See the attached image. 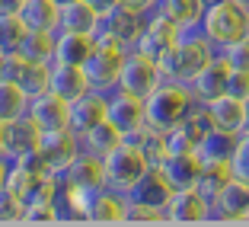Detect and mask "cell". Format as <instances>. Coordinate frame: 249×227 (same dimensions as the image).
Masks as SVG:
<instances>
[{
	"label": "cell",
	"mask_w": 249,
	"mask_h": 227,
	"mask_svg": "<svg viewBox=\"0 0 249 227\" xmlns=\"http://www.w3.org/2000/svg\"><path fill=\"white\" fill-rule=\"evenodd\" d=\"M217 55L211 42L205 38L201 29H182V36L169 45L160 55V71L163 80H176V83H192L195 74Z\"/></svg>",
	"instance_id": "obj_1"
},
{
	"label": "cell",
	"mask_w": 249,
	"mask_h": 227,
	"mask_svg": "<svg viewBox=\"0 0 249 227\" xmlns=\"http://www.w3.org/2000/svg\"><path fill=\"white\" fill-rule=\"evenodd\" d=\"M198 29L205 32V38L224 52L227 45L240 42L243 36H249V10L236 0H214L205 7V16L198 22Z\"/></svg>",
	"instance_id": "obj_2"
},
{
	"label": "cell",
	"mask_w": 249,
	"mask_h": 227,
	"mask_svg": "<svg viewBox=\"0 0 249 227\" xmlns=\"http://www.w3.org/2000/svg\"><path fill=\"white\" fill-rule=\"evenodd\" d=\"M195 106V96H192L189 83H176V80H163L154 93L144 99V118L154 128L169 132L173 125H179L185 118V112Z\"/></svg>",
	"instance_id": "obj_3"
},
{
	"label": "cell",
	"mask_w": 249,
	"mask_h": 227,
	"mask_svg": "<svg viewBox=\"0 0 249 227\" xmlns=\"http://www.w3.org/2000/svg\"><path fill=\"white\" fill-rule=\"evenodd\" d=\"M144 22H147V13L118 3V7H112L109 13L99 16V26H96L93 38L99 45H115V48L131 52L134 45H138L141 32H144Z\"/></svg>",
	"instance_id": "obj_4"
},
{
	"label": "cell",
	"mask_w": 249,
	"mask_h": 227,
	"mask_svg": "<svg viewBox=\"0 0 249 227\" xmlns=\"http://www.w3.org/2000/svg\"><path fill=\"white\" fill-rule=\"evenodd\" d=\"M103 167H106V186L128 195V192H131L134 186L144 179V173L154 167V163L147 160V157L141 154L131 141H122L112 154L103 157Z\"/></svg>",
	"instance_id": "obj_5"
},
{
	"label": "cell",
	"mask_w": 249,
	"mask_h": 227,
	"mask_svg": "<svg viewBox=\"0 0 249 227\" xmlns=\"http://www.w3.org/2000/svg\"><path fill=\"white\" fill-rule=\"evenodd\" d=\"M160 83H163V71H160V61L157 58L138 52V48H131V52L124 55V64H122V74H118L115 90H124V93L147 99Z\"/></svg>",
	"instance_id": "obj_6"
},
{
	"label": "cell",
	"mask_w": 249,
	"mask_h": 227,
	"mask_svg": "<svg viewBox=\"0 0 249 227\" xmlns=\"http://www.w3.org/2000/svg\"><path fill=\"white\" fill-rule=\"evenodd\" d=\"M124 48H115V45H99L96 42L93 55L87 58L83 71L89 77V87L93 90H103V93H112L118 87V74H122V64H124Z\"/></svg>",
	"instance_id": "obj_7"
},
{
	"label": "cell",
	"mask_w": 249,
	"mask_h": 227,
	"mask_svg": "<svg viewBox=\"0 0 249 227\" xmlns=\"http://www.w3.org/2000/svg\"><path fill=\"white\" fill-rule=\"evenodd\" d=\"M83 151V141L73 128H54V132H42V144H38V157L48 163V170L61 173L67 170L77 154Z\"/></svg>",
	"instance_id": "obj_8"
},
{
	"label": "cell",
	"mask_w": 249,
	"mask_h": 227,
	"mask_svg": "<svg viewBox=\"0 0 249 227\" xmlns=\"http://www.w3.org/2000/svg\"><path fill=\"white\" fill-rule=\"evenodd\" d=\"M249 211V183L233 176L230 183H224V189L211 198V221H224V224H240L246 221Z\"/></svg>",
	"instance_id": "obj_9"
},
{
	"label": "cell",
	"mask_w": 249,
	"mask_h": 227,
	"mask_svg": "<svg viewBox=\"0 0 249 227\" xmlns=\"http://www.w3.org/2000/svg\"><path fill=\"white\" fill-rule=\"evenodd\" d=\"M166 221L169 224H205L211 221V198L192 189H176L166 202Z\"/></svg>",
	"instance_id": "obj_10"
},
{
	"label": "cell",
	"mask_w": 249,
	"mask_h": 227,
	"mask_svg": "<svg viewBox=\"0 0 249 227\" xmlns=\"http://www.w3.org/2000/svg\"><path fill=\"white\" fill-rule=\"evenodd\" d=\"M227 83H230V64L224 61V55L217 52L195 74V80L189 83V90H192V96H195V103L208 106V103H214L217 96L227 93Z\"/></svg>",
	"instance_id": "obj_11"
},
{
	"label": "cell",
	"mask_w": 249,
	"mask_h": 227,
	"mask_svg": "<svg viewBox=\"0 0 249 227\" xmlns=\"http://www.w3.org/2000/svg\"><path fill=\"white\" fill-rule=\"evenodd\" d=\"M182 36V29H179L176 22L169 19L166 13H160V10H154V13H147V22H144V32H141V38H138V52H144V55H150V58H157L160 61V55L166 52L169 45L176 42V38Z\"/></svg>",
	"instance_id": "obj_12"
},
{
	"label": "cell",
	"mask_w": 249,
	"mask_h": 227,
	"mask_svg": "<svg viewBox=\"0 0 249 227\" xmlns=\"http://www.w3.org/2000/svg\"><path fill=\"white\" fill-rule=\"evenodd\" d=\"M38 144H42V128H38V122L29 112L7 122V128H3V154H7L10 160L38 151Z\"/></svg>",
	"instance_id": "obj_13"
},
{
	"label": "cell",
	"mask_w": 249,
	"mask_h": 227,
	"mask_svg": "<svg viewBox=\"0 0 249 227\" xmlns=\"http://www.w3.org/2000/svg\"><path fill=\"white\" fill-rule=\"evenodd\" d=\"M106 122H112L122 134H131L134 128H141L147 122L144 118V99L124 93V90H112L109 106H106Z\"/></svg>",
	"instance_id": "obj_14"
},
{
	"label": "cell",
	"mask_w": 249,
	"mask_h": 227,
	"mask_svg": "<svg viewBox=\"0 0 249 227\" xmlns=\"http://www.w3.org/2000/svg\"><path fill=\"white\" fill-rule=\"evenodd\" d=\"M29 115L38 122L42 132H54V128H71V103L61 99L58 93L45 90V93L29 99Z\"/></svg>",
	"instance_id": "obj_15"
},
{
	"label": "cell",
	"mask_w": 249,
	"mask_h": 227,
	"mask_svg": "<svg viewBox=\"0 0 249 227\" xmlns=\"http://www.w3.org/2000/svg\"><path fill=\"white\" fill-rule=\"evenodd\" d=\"M124 202H128L124 192H115L109 186L96 189L89 195L87 211H83V224H122L124 221Z\"/></svg>",
	"instance_id": "obj_16"
},
{
	"label": "cell",
	"mask_w": 249,
	"mask_h": 227,
	"mask_svg": "<svg viewBox=\"0 0 249 227\" xmlns=\"http://www.w3.org/2000/svg\"><path fill=\"white\" fill-rule=\"evenodd\" d=\"M160 170V176L169 183V189H192L198 186V176H201V157L198 154H166L160 163H154Z\"/></svg>",
	"instance_id": "obj_17"
},
{
	"label": "cell",
	"mask_w": 249,
	"mask_h": 227,
	"mask_svg": "<svg viewBox=\"0 0 249 227\" xmlns=\"http://www.w3.org/2000/svg\"><path fill=\"white\" fill-rule=\"evenodd\" d=\"M61 186H83V189H103L106 186V167H103V157L89 154V151H80L77 160L71 163L67 170L58 173Z\"/></svg>",
	"instance_id": "obj_18"
},
{
	"label": "cell",
	"mask_w": 249,
	"mask_h": 227,
	"mask_svg": "<svg viewBox=\"0 0 249 227\" xmlns=\"http://www.w3.org/2000/svg\"><path fill=\"white\" fill-rule=\"evenodd\" d=\"M106 106H109V93H103V90H89V93L77 96L71 103V128L77 134L89 132L93 125L106 118Z\"/></svg>",
	"instance_id": "obj_19"
},
{
	"label": "cell",
	"mask_w": 249,
	"mask_h": 227,
	"mask_svg": "<svg viewBox=\"0 0 249 227\" xmlns=\"http://www.w3.org/2000/svg\"><path fill=\"white\" fill-rule=\"evenodd\" d=\"M205 109H208V118H211V128H214V132L243 134V99L224 93V96H217L214 103H208Z\"/></svg>",
	"instance_id": "obj_20"
},
{
	"label": "cell",
	"mask_w": 249,
	"mask_h": 227,
	"mask_svg": "<svg viewBox=\"0 0 249 227\" xmlns=\"http://www.w3.org/2000/svg\"><path fill=\"white\" fill-rule=\"evenodd\" d=\"M52 93H58L61 99H67V103H73L77 96H83V93H89V77H87V71H83L80 64H58L54 61V67H52Z\"/></svg>",
	"instance_id": "obj_21"
},
{
	"label": "cell",
	"mask_w": 249,
	"mask_h": 227,
	"mask_svg": "<svg viewBox=\"0 0 249 227\" xmlns=\"http://www.w3.org/2000/svg\"><path fill=\"white\" fill-rule=\"evenodd\" d=\"M96 38L87 36V32H64L58 29L54 36V61L58 64H87V58L93 55Z\"/></svg>",
	"instance_id": "obj_22"
},
{
	"label": "cell",
	"mask_w": 249,
	"mask_h": 227,
	"mask_svg": "<svg viewBox=\"0 0 249 227\" xmlns=\"http://www.w3.org/2000/svg\"><path fill=\"white\" fill-rule=\"evenodd\" d=\"M19 16L26 22V29L58 32V26H61V7L54 0H26L19 7Z\"/></svg>",
	"instance_id": "obj_23"
},
{
	"label": "cell",
	"mask_w": 249,
	"mask_h": 227,
	"mask_svg": "<svg viewBox=\"0 0 249 227\" xmlns=\"http://www.w3.org/2000/svg\"><path fill=\"white\" fill-rule=\"evenodd\" d=\"M96 26H99V13L89 7L87 0H71V3L61 7V26H58V29H64V32H87V36H93Z\"/></svg>",
	"instance_id": "obj_24"
},
{
	"label": "cell",
	"mask_w": 249,
	"mask_h": 227,
	"mask_svg": "<svg viewBox=\"0 0 249 227\" xmlns=\"http://www.w3.org/2000/svg\"><path fill=\"white\" fill-rule=\"evenodd\" d=\"M169 195H173V189H169V183L160 176V170H157V167L147 170L144 179L128 192V198H134V202H147V205H157V208H166Z\"/></svg>",
	"instance_id": "obj_25"
},
{
	"label": "cell",
	"mask_w": 249,
	"mask_h": 227,
	"mask_svg": "<svg viewBox=\"0 0 249 227\" xmlns=\"http://www.w3.org/2000/svg\"><path fill=\"white\" fill-rule=\"evenodd\" d=\"M124 141H131L150 163H160L163 157H166V132H163V128H154L150 122H144L141 128H134L131 134H124Z\"/></svg>",
	"instance_id": "obj_26"
},
{
	"label": "cell",
	"mask_w": 249,
	"mask_h": 227,
	"mask_svg": "<svg viewBox=\"0 0 249 227\" xmlns=\"http://www.w3.org/2000/svg\"><path fill=\"white\" fill-rule=\"evenodd\" d=\"M80 141H83V151H89V154H96V157H106V154H112V151L124 141V134L118 132L112 122L103 118V122L93 125L89 132H83Z\"/></svg>",
	"instance_id": "obj_27"
},
{
	"label": "cell",
	"mask_w": 249,
	"mask_h": 227,
	"mask_svg": "<svg viewBox=\"0 0 249 227\" xmlns=\"http://www.w3.org/2000/svg\"><path fill=\"white\" fill-rule=\"evenodd\" d=\"M205 0H160V13H166L179 29H198V22L205 16Z\"/></svg>",
	"instance_id": "obj_28"
},
{
	"label": "cell",
	"mask_w": 249,
	"mask_h": 227,
	"mask_svg": "<svg viewBox=\"0 0 249 227\" xmlns=\"http://www.w3.org/2000/svg\"><path fill=\"white\" fill-rule=\"evenodd\" d=\"M230 179H233V163L230 160H201V176H198L195 189L205 198H214Z\"/></svg>",
	"instance_id": "obj_29"
},
{
	"label": "cell",
	"mask_w": 249,
	"mask_h": 227,
	"mask_svg": "<svg viewBox=\"0 0 249 227\" xmlns=\"http://www.w3.org/2000/svg\"><path fill=\"white\" fill-rule=\"evenodd\" d=\"M29 112V93L10 77H0V122L19 118Z\"/></svg>",
	"instance_id": "obj_30"
},
{
	"label": "cell",
	"mask_w": 249,
	"mask_h": 227,
	"mask_svg": "<svg viewBox=\"0 0 249 227\" xmlns=\"http://www.w3.org/2000/svg\"><path fill=\"white\" fill-rule=\"evenodd\" d=\"M54 36L58 32H38V29H29L22 45L16 48L19 55H26L29 61H54Z\"/></svg>",
	"instance_id": "obj_31"
},
{
	"label": "cell",
	"mask_w": 249,
	"mask_h": 227,
	"mask_svg": "<svg viewBox=\"0 0 249 227\" xmlns=\"http://www.w3.org/2000/svg\"><path fill=\"white\" fill-rule=\"evenodd\" d=\"M236 138L240 134H224V132H208L205 141L198 144V157L201 160H230L233 157V147H236Z\"/></svg>",
	"instance_id": "obj_32"
},
{
	"label": "cell",
	"mask_w": 249,
	"mask_h": 227,
	"mask_svg": "<svg viewBox=\"0 0 249 227\" xmlns=\"http://www.w3.org/2000/svg\"><path fill=\"white\" fill-rule=\"evenodd\" d=\"M124 224H169V221H166V208L128 198L124 202Z\"/></svg>",
	"instance_id": "obj_33"
},
{
	"label": "cell",
	"mask_w": 249,
	"mask_h": 227,
	"mask_svg": "<svg viewBox=\"0 0 249 227\" xmlns=\"http://www.w3.org/2000/svg\"><path fill=\"white\" fill-rule=\"evenodd\" d=\"M26 22L19 13H0V48L3 52H16L26 38Z\"/></svg>",
	"instance_id": "obj_34"
},
{
	"label": "cell",
	"mask_w": 249,
	"mask_h": 227,
	"mask_svg": "<svg viewBox=\"0 0 249 227\" xmlns=\"http://www.w3.org/2000/svg\"><path fill=\"white\" fill-rule=\"evenodd\" d=\"M58 221H61L58 198L54 202H26L22 224H58Z\"/></svg>",
	"instance_id": "obj_35"
},
{
	"label": "cell",
	"mask_w": 249,
	"mask_h": 227,
	"mask_svg": "<svg viewBox=\"0 0 249 227\" xmlns=\"http://www.w3.org/2000/svg\"><path fill=\"white\" fill-rule=\"evenodd\" d=\"M22 211H26V202L13 189L0 186V224H22Z\"/></svg>",
	"instance_id": "obj_36"
},
{
	"label": "cell",
	"mask_w": 249,
	"mask_h": 227,
	"mask_svg": "<svg viewBox=\"0 0 249 227\" xmlns=\"http://www.w3.org/2000/svg\"><path fill=\"white\" fill-rule=\"evenodd\" d=\"M220 55H224V61H227L233 71H249V36H243L240 42H233V45H227Z\"/></svg>",
	"instance_id": "obj_37"
},
{
	"label": "cell",
	"mask_w": 249,
	"mask_h": 227,
	"mask_svg": "<svg viewBox=\"0 0 249 227\" xmlns=\"http://www.w3.org/2000/svg\"><path fill=\"white\" fill-rule=\"evenodd\" d=\"M230 163H233V176H240V179L249 183V132H243L240 138H236V147H233Z\"/></svg>",
	"instance_id": "obj_38"
},
{
	"label": "cell",
	"mask_w": 249,
	"mask_h": 227,
	"mask_svg": "<svg viewBox=\"0 0 249 227\" xmlns=\"http://www.w3.org/2000/svg\"><path fill=\"white\" fill-rule=\"evenodd\" d=\"M227 93L236 96V99H246V96H249V71H233V67H230Z\"/></svg>",
	"instance_id": "obj_39"
},
{
	"label": "cell",
	"mask_w": 249,
	"mask_h": 227,
	"mask_svg": "<svg viewBox=\"0 0 249 227\" xmlns=\"http://www.w3.org/2000/svg\"><path fill=\"white\" fill-rule=\"evenodd\" d=\"M124 7H134V10H141V13H154L157 7H160V0H122Z\"/></svg>",
	"instance_id": "obj_40"
},
{
	"label": "cell",
	"mask_w": 249,
	"mask_h": 227,
	"mask_svg": "<svg viewBox=\"0 0 249 227\" xmlns=\"http://www.w3.org/2000/svg\"><path fill=\"white\" fill-rule=\"evenodd\" d=\"M87 3H89V7H93V10H96L99 16H103V13H109L112 7H118L122 0H87Z\"/></svg>",
	"instance_id": "obj_41"
},
{
	"label": "cell",
	"mask_w": 249,
	"mask_h": 227,
	"mask_svg": "<svg viewBox=\"0 0 249 227\" xmlns=\"http://www.w3.org/2000/svg\"><path fill=\"white\" fill-rule=\"evenodd\" d=\"M26 0H0V13H19V7Z\"/></svg>",
	"instance_id": "obj_42"
},
{
	"label": "cell",
	"mask_w": 249,
	"mask_h": 227,
	"mask_svg": "<svg viewBox=\"0 0 249 227\" xmlns=\"http://www.w3.org/2000/svg\"><path fill=\"white\" fill-rule=\"evenodd\" d=\"M7 173H10V157L0 154V186H7Z\"/></svg>",
	"instance_id": "obj_43"
},
{
	"label": "cell",
	"mask_w": 249,
	"mask_h": 227,
	"mask_svg": "<svg viewBox=\"0 0 249 227\" xmlns=\"http://www.w3.org/2000/svg\"><path fill=\"white\" fill-rule=\"evenodd\" d=\"M243 132H249V96L243 99Z\"/></svg>",
	"instance_id": "obj_44"
},
{
	"label": "cell",
	"mask_w": 249,
	"mask_h": 227,
	"mask_svg": "<svg viewBox=\"0 0 249 227\" xmlns=\"http://www.w3.org/2000/svg\"><path fill=\"white\" fill-rule=\"evenodd\" d=\"M3 64H7V52L0 48V77H3Z\"/></svg>",
	"instance_id": "obj_45"
},
{
	"label": "cell",
	"mask_w": 249,
	"mask_h": 227,
	"mask_svg": "<svg viewBox=\"0 0 249 227\" xmlns=\"http://www.w3.org/2000/svg\"><path fill=\"white\" fill-rule=\"evenodd\" d=\"M3 128H7V122H0V154H3Z\"/></svg>",
	"instance_id": "obj_46"
},
{
	"label": "cell",
	"mask_w": 249,
	"mask_h": 227,
	"mask_svg": "<svg viewBox=\"0 0 249 227\" xmlns=\"http://www.w3.org/2000/svg\"><path fill=\"white\" fill-rule=\"evenodd\" d=\"M54 3H58V7H64V3H71V0H54Z\"/></svg>",
	"instance_id": "obj_47"
},
{
	"label": "cell",
	"mask_w": 249,
	"mask_h": 227,
	"mask_svg": "<svg viewBox=\"0 0 249 227\" xmlns=\"http://www.w3.org/2000/svg\"><path fill=\"white\" fill-rule=\"evenodd\" d=\"M236 3H243V7H246V10H249V0H236Z\"/></svg>",
	"instance_id": "obj_48"
},
{
	"label": "cell",
	"mask_w": 249,
	"mask_h": 227,
	"mask_svg": "<svg viewBox=\"0 0 249 227\" xmlns=\"http://www.w3.org/2000/svg\"><path fill=\"white\" fill-rule=\"evenodd\" d=\"M246 224H249V211H246Z\"/></svg>",
	"instance_id": "obj_49"
},
{
	"label": "cell",
	"mask_w": 249,
	"mask_h": 227,
	"mask_svg": "<svg viewBox=\"0 0 249 227\" xmlns=\"http://www.w3.org/2000/svg\"><path fill=\"white\" fill-rule=\"evenodd\" d=\"M205 3H214V0H205Z\"/></svg>",
	"instance_id": "obj_50"
}]
</instances>
